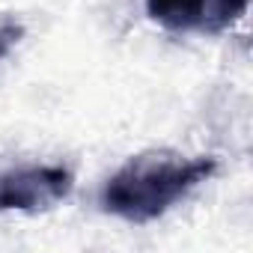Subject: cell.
<instances>
[{"label":"cell","instance_id":"1","mask_svg":"<svg viewBox=\"0 0 253 253\" xmlns=\"http://www.w3.org/2000/svg\"><path fill=\"white\" fill-rule=\"evenodd\" d=\"M217 158H182L167 149L140 152L125 161L101 188V209L128 223H152L211 179Z\"/></svg>","mask_w":253,"mask_h":253},{"label":"cell","instance_id":"4","mask_svg":"<svg viewBox=\"0 0 253 253\" xmlns=\"http://www.w3.org/2000/svg\"><path fill=\"white\" fill-rule=\"evenodd\" d=\"M24 39V24L15 15H0V60Z\"/></svg>","mask_w":253,"mask_h":253},{"label":"cell","instance_id":"3","mask_svg":"<svg viewBox=\"0 0 253 253\" xmlns=\"http://www.w3.org/2000/svg\"><path fill=\"white\" fill-rule=\"evenodd\" d=\"M250 6V0H146V15L173 33H209L229 30Z\"/></svg>","mask_w":253,"mask_h":253},{"label":"cell","instance_id":"2","mask_svg":"<svg viewBox=\"0 0 253 253\" xmlns=\"http://www.w3.org/2000/svg\"><path fill=\"white\" fill-rule=\"evenodd\" d=\"M75 188L72 170L60 164L15 167L0 173V211L39 214L63 203Z\"/></svg>","mask_w":253,"mask_h":253}]
</instances>
